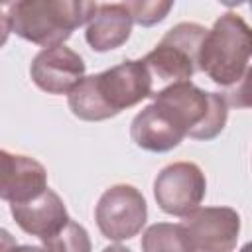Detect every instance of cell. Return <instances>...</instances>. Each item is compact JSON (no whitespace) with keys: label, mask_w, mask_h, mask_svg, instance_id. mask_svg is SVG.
<instances>
[{"label":"cell","mask_w":252,"mask_h":252,"mask_svg":"<svg viewBox=\"0 0 252 252\" xmlns=\"http://www.w3.org/2000/svg\"><path fill=\"white\" fill-rule=\"evenodd\" d=\"M152 93V77L142 59H126L102 73L83 77L67 94V104L73 116L100 122L150 98Z\"/></svg>","instance_id":"6da1fadb"},{"label":"cell","mask_w":252,"mask_h":252,"mask_svg":"<svg viewBox=\"0 0 252 252\" xmlns=\"http://www.w3.org/2000/svg\"><path fill=\"white\" fill-rule=\"evenodd\" d=\"M250 53L252 39L250 28L242 16L226 12L207 30L201 47L197 69L203 71L215 85L226 89L222 94L230 106L234 94L246 93V83L250 75Z\"/></svg>","instance_id":"7a4b0ae2"},{"label":"cell","mask_w":252,"mask_h":252,"mask_svg":"<svg viewBox=\"0 0 252 252\" xmlns=\"http://www.w3.org/2000/svg\"><path fill=\"white\" fill-rule=\"evenodd\" d=\"M96 6V2L85 0H22L6 8L16 35L41 47H53L63 45L77 28L85 26Z\"/></svg>","instance_id":"3957f363"},{"label":"cell","mask_w":252,"mask_h":252,"mask_svg":"<svg viewBox=\"0 0 252 252\" xmlns=\"http://www.w3.org/2000/svg\"><path fill=\"white\" fill-rule=\"evenodd\" d=\"M152 98L185 138L207 142L224 130L228 104L220 93L203 91L191 81H185L154 93Z\"/></svg>","instance_id":"277c9868"},{"label":"cell","mask_w":252,"mask_h":252,"mask_svg":"<svg viewBox=\"0 0 252 252\" xmlns=\"http://www.w3.org/2000/svg\"><path fill=\"white\" fill-rule=\"evenodd\" d=\"M205 33L207 28L195 22H181L165 32L159 43L142 59L152 77L154 93L175 83H185L199 71L197 59Z\"/></svg>","instance_id":"5b68a950"},{"label":"cell","mask_w":252,"mask_h":252,"mask_svg":"<svg viewBox=\"0 0 252 252\" xmlns=\"http://www.w3.org/2000/svg\"><path fill=\"white\" fill-rule=\"evenodd\" d=\"M94 220L100 234L112 242L134 238L148 220L146 199L134 185L116 183L100 195L94 207Z\"/></svg>","instance_id":"8992f818"},{"label":"cell","mask_w":252,"mask_h":252,"mask_svg":"<svg viewBox=\"0 0 252 252\" xmlns=\"http://www.w3.org/2000/svg\"><path fill=\"white\" fill-rule=\"evenodd\" d=\"M207 193L203 169L193 161H173L154 179V199L171 217H185L201 207Z\"/></svg>","instance_id":"52a82bcc"},{"label":"cell","mask_w":252,"mask_h":252,"mask_svg":"<svg viewBox=\"0 0 252 252\" xmlns=\"http://www.w3.org/2000/svg\"><path fill=\"white\" fill-rule=\"evenodd\" d=\"M179 224L193 252H232L240 234V215L232 207H197Z\"/></svg>","instance_id":"ba28073f"},{"label":"cell","mask_w":252,"mask_h":252,"mask_svg":"<svg viewBox=\"0 0 252 252\" xmlns=\"http://www.w3.org/2000/svg\"><path fill=\"white\" fill-rule=\"evenodd\" d=\"M83 57L67 45L43 47L30 65V77L37 89L49 94H69L85 77Z\"/></svg>","instance_id":"9c48e42d"},{"label":"cell","mask_w":252,"mask_h":252,"mask_svg":"<svg viewBox=\"0 0 252 252\" xmlns=\"http://www.w3.org/2000/svg\"><path fill=\"white\" fill-rule=\"evenodd\" d=\"M45 189L47 171L37 159L0 150V199L10 205L26 203Z\"/></svg>","instance_id":"30bf717a"},{"label":"cell","mask_w":252,"mask_h":252,"mask_svg":"<svg viewBox=\"0 0 252 252\" xmlns=\"http://www.w3.org/2000/svg\"><path fill=\"white\" fill-rule=\"evenodd\" d=\"M10 213L16 220V224L26 234L37 236L39 240L53 236L71 219L67 215L63 199L49 187L41 195H37L35 199L10 205Z\"/></svg>","instance_id":"8fae6325"},{"label":"cell","mask_w":252,"mask_h":252,"mask_svg":"<svg viewBox=\"0 0 252 252\" xmlns=\"http://www.w3.org/2000/svg\"><path fill=\"white\" fill-rule=\"evenodd\" d=\"M130 138L138 148L146 152L165 154L177 148L185 136L171 122V118L158 104L152 102L134 116L130 124Z\"/></svg>","instance_id":"7c38bea8"},{"label":"cell","mask_w":252,"mask_h":252,"mask_svg":"<svg viewBox=\"0 0 252 252\" xmlns=\"http://www.w3.org/2000/svg\"><path fill=\"white\" fill-rule=\"evenodd\" d=\"M130 32H132V18L124 2L98 4L91 20L87 22L85 39L93 51L104 53L126 43Z\"/></svg>","instance_id":"4fadbf2b"},{"label":"cell","mask_w":252,"mask_h":252,"mask_svg":"<svg viewBox=\"0 0 252 252\" xmlns=\"http://www.w3.org/2000/svg\"><path fill=\"white\" fill-rule=\"evenodd\" d=\"M142 252H193L181 224L156 222L142 234Z\"/></svg>","instance_id":"5bb4252c"},{"label":"cell","mask_w":252,"mask_h":252,"mask_svg":"<svg viewBox=\"0 0 252 252\" xmlns=\"http://www.w3.org/2000/svg\"><path fill=\"white\" fill-rule=\"evenodd\" d=\"M43 252H91L93 244L89 238V232L83 224L69 219L67 224L57 230L53 236L41 240Z\"/></svg>","instance_id":"9a60e30c"},{"label":"cell","mask_w":252,"mask_h":252,"mask_svg":"<svg viewBox=\"0 0 252 252\" xmlns=\"http://www.w3.org/2000/svg\"><path fill=\"white\" fill-rule=\"evenodd\" d=\"M126 10L130 12L132 24H138L142 28H150L165 20L169 10L173 8L171 0H136V2H124Z\"/></svg>","instance_id":"2e32d148"},{"label":"cell","mask_w":252,"mask_h":252,"mask_svg":"<svg viewBox=\"0 0 252 252\" xmlns=\"http://www.w3.org/2000/svg\"><path fill=\"white\" fill-rule=\"evenodd\" d=\"M12 28H10V18H8V12H4V8L0 6V47L8 41V35H10Z\"/></svg>","instance_id":"e0dca14e"},{"label":"cell","mask_w":252,"mask_h":252,"mask_svg":"<svg viewBox=\"0 0 252 252\" xmlns=\"http://www.w3.org/2000/svg\"><path fill=\"white\" fill-rule=\"evenodd\" d=\"M16 246V238L6 228H0V252H12Z\"/></svg>","instance_id":"ac0fdd59"},{"label":"cell","mask_w":252,"mask_h":252,"mask_svg":"<svg viewBox=\"0 0 252 252\" xmlns=\"http://www.w3.org/2000/svg\"><path fill=\"white\" fill-rule=\"evenodd\" d=\"M12 252H43L41 246H32V244H22V246H16Z\"/></svg>","instance_id":"d6986e66"},{"label":"cell","mask_w":252,"mask_h":252,"mask_svg":"<svg viewBox=\"0 0 252 252\" xmlns=\"http://www.w3.org/2000/svg\"><path fill=\"white\" fill-rule=\"evenodd\" d=\"M102 252H132V250L126 248V246H122V244H110V246H106Z\"/></svg>","instance_id":"ffe728a7"}]
</instances>
